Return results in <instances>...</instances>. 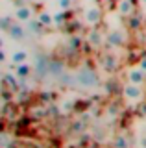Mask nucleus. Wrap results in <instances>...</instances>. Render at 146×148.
Here are the masks:
<instances>
[{
  "label": "nucleus",
  "instance_id": "1a4fd4ad",
  "mask_svg": "<svg viewBox=\"0 0 146 148\" xmlns=\"http://www.w3.org/2000/svg\"><path fill=\"white\" fill-rule=\"evenodd\" d=\"M22 22H19V24H13L10 28V35L13 37V39H20V37H24V28L20 26Z\"/></svg>",
  "mask_w": 146,
  "mask_h": 148
},
{
  "label": "nucleus",
  "instance_id": "2eb2a0df",
  "mask_svg": "<svg viewBox=\"0 0 146 148\" xmlns=\"http://www.w3.org/2000/svg\"><path fill=\"white\" fill-rule=\"evenodd\" d=\"M139 67H141V69H143V71H146V54H144V56H143V58H141V59H139Z\"/></svg>",
  "mask_w": 146,
  "mask_h": 148
},
{
  "label": "nucleus",
  "instance_id": "0eeeda50",
  "mask_svg": "<svg viewBox=\"0 0 146 148\" xmlns=\"http://www.w3.org/2000/svg\"><path fill=\"white\" fill-rule=\"evenodd\" d=\"M31 71V67H30V63L26 61V63H20V65H15V76L17 78H26L30 74Z\"/></svg>",
  "mask_w": 146,
  "mask_h": 148
},
{
  "label": "nucleus",
  "instance_id": "f03ea898",
  "mask_svg": "<svg viewBox=\"0 0 146 148\" xmlns=\"http://www.w3.org/2000/svg\"><path fill=\"white\" fill-rule=\"evenodd\" d=\"M122 92H124V98L128 102H139L143 98V89H141V85H137V83L128 82L124 85V89H122Z\"/></svg>",
  "mask_w": 146,
  "mask_h": 148
},
{
  "label": "nucleus",
  "instance_id": "f257e3e1",
  "mask_svg": "<svg viewBox=\"0 0 146 148\" xmlns=\"http://www.w3.org/2000/svg\"><path fill=\"white\" fill-rule=\"evenodd\" d=\"M102 18H104V11H102V8H100L98 4H89V6L83 8V21H85V24L96 26V24L102 22Z\"/></svg>",
  "mask_w": 146,
  "mask_h": 148
},
{
  "label": "nucleus",
  "instance_id": "dca6fc26",
  "mask_svg": "<svg viewBox=\"0 0 146 148\" xmlns=\"http://www.w3.org/2000/svg\"><path fill=\"white\" fill-rule=\"evenodd\" d=\"M117 146L124 148V146H126V141H124V139H122V137H120V139H117Z\"/></svg>",
  "mask_w": 146,
  "mask_h": 148
},
{
  "label": "nucleus",
  "instance_id": "ddd939ff",
  "mask_svg": "<svg viewBox=\"0 0 146 148\" xmlns=\"http://www.w3.org/2000/svg\"><path fill=\"white\" fill-rule=\"evenodd\" d=\"M57 8L63 9V11H67V9L70 8V0H57Z\"/></svg>",
  "mask_w": 146,
  "mask_h": 148
},
{
  "label": "nucleus",
  "instance_id": "9d476101",
  "mask_svg": "<svg viewBox=\"0 0 146 148\" xmlns=\"http://www.w3.org/2000/svg\"><path fill=\"white\" fill-rule=\"evenodd\" d=\"M39 24H43V26L54 24V15H52V13H48V11L39 13Z\"/></svg>",
  "mask_w": 146,
  "mask_h": 148
},
{
  "label": "nucleus",
  "instance_id": "4468645a",
  "mask_svg": "<svg viewBox=\"0 0 146 148\" xmlns=\"http://www.w3.org/2000/svg\"><path fill=\"white\" fill-rule=\"evenodd\" d=\"M63 17H65V11H63V9H59L57 13H54V22H56V24L63 22Z\"/></svg>",
  "mask_w": 146,
  "mask_h": 148
},
{
  "label": "nucleus",
  "instance_id": "6e6552de",
  "mask_svg": "<svg viewBox=\"0 0 146 148\" xmlns=\"http://www.w3.org/2000/svg\"><path fill=\"white\" fill-rule=\"evenodd\" d=\"M80 82L83 83V85H94V83H96V76H94L93 72L85 71V72L80 74Z\"/></svg>",
  "mask_w": 146,
  "mask_h": 148
},
{
  "label": "nucleus",
  "instance_id": "423d86ee",
  "mask_svg": "<svg viewBox=\"0 0 146 148\" xmlns=\"http://www.w3.org/2000/svg\"><path fill=\"white\" fill-rule=\"evenodd\" d=\"M28 52H26L24 48H17V50H13L11 52V63L13 65H20V63H26L28 61Z\"/></svg>",
  "mask_w": 146,
  "mask_h": 148
},
{
  "label": "nucleus",
  "instance_id": "39448f33",
  "mask_svg": "<svg viewBox=\"0 0 146 148\" xmlns=\"http://www.w3.org/2000/svg\"><path fill=\"white\" fill-rule=\"evenodd\" d=\"M133 11H135L133 0H118L117 2V13L120 17H130L133 15Z\"/></svg>",
  "mask_w": 146,
  "mask_h": 148
},
{
  "label": "nucleus",
  "instance_id": "7ed1b4c3",
  "mask_svg": "<svg viewBox=\"0 0 146 148\" xmlns=\"http://www.w3.org/2000/svg\"><path fill=\"white\" fill-rule=\"evenodd\" d=\"M128 82H130V83H137V85H143V83L146 82V71H143L141 67L128 69Z\"/></svg>",
  "mask_w": 146,
  "mask_h": 148
},
{
  "label": "nucleus",
  "instance_id": "9b49d317",
  "mask_svg": "<svg viewBox=\"0 0 146 148\" xmlns=\"http://www.w3.org/2000/svg\"><path fill=\"white\" fill-rule=\"evenodd\" d=\"M107 41H109L111 45H122L124 37L118 34V32H111V34H109V37H107Z\"/></svg>",
  "mask_w": 146,
  "mask_h": 148
},
{
  "label": "nucleus",
  "instance_id": "f8f14e48",
  "mask_svg": "<svg viewBox=\"0 0 146 148\" xmlns=\"http://www.w3.org/2000/svg\"><path fill=\"white\" fill-rule=\"evenodd\" d=\"M89 41H91V43H93L94 46H98V45L104 41V37L100 35L98 32H91V34H89Z\"/></svg>",
  "mask_w": 146,
  "mask_h": 148
},
{
  "label": "nucleus",
  "instance_id": "20e7f679",
  "mask_svg": "<svg viewBox=\"0 0 146 148\" xmlns=\"http://www.w3.org/2000/svg\"><path fill=\"white\" fill-rule=\"evenodd\" d=\"M13 17L17 22H30L33 21V9H31V6H19L13 13Z\"/></svg>",
  "mask_w": 146,
  "mask_h": 148
}]
</instances>
